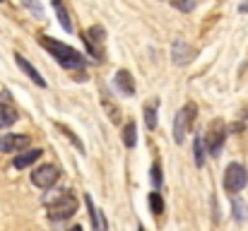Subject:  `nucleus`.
Returning a JSON list of instances; mask_svg holds the SVG:
<instances>
[{
    "label": "nucleus",
    "mask_w": 248,
    "mask_h": 231,
    "mask_svg": "<svg viewBox=\"0 0 248 231\" xmlns=\"http://www.w3.org/2000/svg\"><path fill=\"white\" fill-rule=\"evenodd\" d=\"M29 142H31V138L29 135H22V133H12V135H2V140H0V152H22V150H27L29 147Z\"/></svg>",
    "instance_id": "obj_8"
},
{
    "label": "nucleus",
    "mask_w": 248,
    "mask_h": 231,
    "mask_svg": "<svg viewBox=\"0 0 248 231\" xmlns=\"http://www.w3.org/2000/svg\"><path fill=\"white\" fill-rule=\"evenodd\" d=\"M113 84H116V89H118L121 94H125V96H133V94H135V79H133V75H130L128 70H118V73L113 75Z\"/></svg>",
    "instance_id": "obj_11"
},
{
    "label": "nucleus",
    "mask_w": 248,
    "mask_h": 231,
    "mask_svg": "<svg viewBox=\"0 0 248 231\" xmlns=\"http://www.w3.org/2000/svg\"><path fill=\"white\" fill-rule=\"evenodd\" d=\"M46 212H48V219L65 222V219H70L78 212V198L70 190H63L53 200H46Z\"/></svg>",
    "instance_id": "obj_2"
},
{
    "label": "nucleus",
    "mask_w": 248,
    "mask_h": 231,
    "mask_svg": "<svg viewBox=\"0 0 248 231\" xmlns=\"http://www.w3.org/2000/svg\"><path fill=\"white\" fill-rule=\"evenodd\" d=\"M84 205H87V210H89V219H92V229L96 231H106V219H104V215H101V210H96V205L92 202V195H84Z\"/></svg>",
    "instance_id": "obj_12"
},
{
    "label": "nucleus",
    "mask_w": 248,
    "mask_h": 231,
    "mask_svg": "<svg viewBox=\"0 0 248 231\" xmlns=\"http://www.w3.org/2000/svg\"><path fill=\"white\" fill-rule=\"evenodd\" d=\"M36 41H39V46L41 48H46L65 70H84V65H87V61H84V56L80 51H75L73 46H68V44H61L58 39H51V36H36Z\"/></svg>",
    "instance_id": "obj_1"
},
{
    "label": "nucleus",
    "mask_w": 248,
    "mask_h": 231,
    "mask_svg": "<svg viewBox=\"0 0 248 231\" xmlns=\"http://www.w3.org/2000/svg\"><path fill=\"white\" fill-rule=\"evenodd\" d=\"M232 207H234V217H236L239 222H244V219H246V205H244L239 198H234V200H232Z\"/></svg>",
    "instance_id": "obj_21"
},
{
    "label": "nucleus",
    "mask_w": 248,
    "mask_h": 231,
    "mask_svg": "<svg viewBox=\"0 0 248 231\" xmlns=\"http://www.w3.org/2000/svg\"><path fill=\"white\" fill-rule=\"evenodd\" d=\"M82 36H84V44H87L89 53H92L96 61H104V39H106V29L99 27V24H94V27H89V29L84 31Z\"/></svg>",
    "instance_id": "obj_7"
},
{
    "label": "nucleus",
    "mask_w": 248,
    "mask_h": 231,
    "mask_svg": "<svg viewBox=\"0 0 248 231\" xmlns=\"http://www.w3.org/2000/svg\"><path fill=\"white\" fill-rule=\"evenodd\" d=\"M171 56H173V63L176 65H188L195 58V48L190 44H186L183 39H176L173 46H171Z\"/></svg>",
    "instance_id": "obj_9"
},
{
    "label": "nucleus",
    "mask_w": 248,
    "mask_h": 231,
    "mask_svg": "<svg viewBox=\"0 0 248 231\" xmlns=\"http://www.w3.org/2000/svg\"><path fill=\"white\" fill-rule=\"evenodd\" d=\"M41 150H27V152H22V154H17L15 156V161H12V166L15 169H27V166H31L34 161H39L41 159Z\"/></svg>",
    "instance_id": "obj_13"
},
{
    "label": "nucleus",
    "mask_w": 248,
    "mask_h": 231,
    "mask_svg": "<svg viewBox=\"0 0 248 231\" xmlns=\"http://www.w3.org/2000/svg\"><path fill=\"white\" fill-rule=\"evenodd\" d=\"M58 130H61V133H63V135H65V138H68V140H70V142H73V145H75L78 150H80V154H84L82 140H80V138H78V135H75V133H73V130H70L68 125H61V123H58Z\"/></svg>",
    "instance_id": "obj_20"
},
{
    "label": "nucleus",
    "mask_w": 248,
    "mask_h": 231,
    "mask_svg": "<svg viewBox=\"0 0 248 231\" xmlns=\"http://www.w3.org/2000/svg\"><path fill=\"white\" fill-rule=\"evenodd\" d=\"M171 5L176 10H181V12H190L195 7V0H171Z\"/></svg>",
    "instance_id": "obj_22"
},
{
    "label": "nucleus",
    "mask_w": 248,
    "mask_h": 231,
    "mask_svg": "<svg viewBox=\"0 0 248 231\" xmlns=\"http://www.w3.org/2000/svg\"><path fill=\"white\" fill-rule=\"evenodd\" d=\"M51 5H53V10H56V15H58L61 27H63L65 31H73V22H70V12H68L65 2H63V0H51Z\"/></svg>",
    "instance_id": "obj_16"
},
{
    "label": "nucleus",
    "mask_w": 248,
    "mask_h": 231,
    "mask_svg": "<svg viewBox=\"0 0 248 231\" xmlns=\"http://www.w3.org/2000/svg\"><path fill=\"white\" fill-rule=\"evenodd\" d=\"M152 183H155V188H157V190L162 188V166H159V161H157V164H152Z\"/></svg>",
    "instance_id": "obj_23"
},
{
    "label": "nucleus",
    "mask_w": 248,
    "mask_h": 231,
    "mask_svg": "<svg viewBox=\"0 0 248 231\" xmlns=\"http://www.w3.org/2000/svg\"><path fill=\"white\" fill-rule=\"evenodd\" d=\"M193 154H195V166H202V164H205V140H202V138H195Z\"/></svg>",
    "instance_id": "obj_19"
},
{
    "label": "nucleus",
    "mask_w": 248,
    "mask_h": 231,
    "mask_svg": "<svg viewBox=\"0 0 248 231\" xmlns=\"http://www.w3.org/2000/svg\"><path fill=\"white\" fill-rule=\"evenodd\" d=\"M61 178V169L56 164H41L31 171V183L41 190H51Z\"/></svg>",
    "instance_id": "obj_6"
},
{
    "label": "nucleus",
    "mask_w": 248,
    "mask_h": 231,
    "mask_svg": "<svg viewBox=\"0 0 248 231\" xmlns=\"http://www.w3.org/2000/svg\"><path fill=\"white\" fill-rule=\"evenodd\" d=\"M205 147H207V152L212 154V156H217V154L222 152V145H224V140H227V125H224V121H212L210 125H207V133H205Z\"/></svg>",
    "instance_id": "obj_5"
},
{
    "label": "nucleus",
    "mask_w": 248,
    "mask_h": 231,
    "mask_svg": "<svg viewBox=\"0 0 248 231\" xmlns=\"http://www.w3.org/2000/svg\"><path fill=\"white\" fill-rule=\"evenodd\" d=\"M157 111H159V99H152V101H147V104H145V125H147L150 130H155V128H157V123H159Z\"/></svg>",
    "instance_id": "obj_15"
},
{
    "label": "nucleus",
    "mask_w": 248,
    "mask_h": 231,
    "mask_svg": "<svg viewBox=\"0 0 248 231\" xmlns=\"http://www.w3.org/2000/svg\"><path fill=\"white\" fill-rule=\"evenodd\" d=\"M195 116H198V106H195L193 101H188V104H183V106L178 108V113H176V118H173V140H176L178 145L186 140L188 130L193 128Z\"/></svg>",
    "instance_id": "obj_3"
},
{
    "label": "nucleus",
    "mask_w": 248,
    "mask_h": 231,
    "mask_svg": "<svg viewBox=\"0 0 248 231\" xmlns=\"http://www.w3.org/2000/svg\"><path fill=\"white\" fill-rule=\"evenodd\" d=\"M15 63H17V68H19L24 75L29 77L34 84H39V87H46V79L41 77V73H39V70H36V68H34V65H31V63H29V61L22 56V53H15Z\"/></svg>",
    "instance_id": "obj_10"
},
{
    "label": "nucleus",
    "mask_w": 248,
    "mask_h": 231,
    "mask_svg": "<svg viewBox=\"0 0 248 231\" xmlns=\"http://www.w3.org/2000/svg\"><path fill=\"white\" fill-rule=\"evenodd\" d=\"M246 183H248V171H246V166L244 164H229L227 166V171H224V190L227 193H241L244 188H246Z\"/></svg>",
    "instance_id": "obj_4"
},
{
    "label": "nucleus",
    "mask_w": 248,
    "mask_h": 231,
    "mask_svg": "<svg viewBox=\"0 0 248 231\" xmlns=\"http://www.w3.org/2000/svg\"><path fill=\"white\" fill-rule=\"evenodd\" d=\"M0 2H5V0H0Z\"/></svg>",
    "instance_id": "obj_25"
},
{
    "label": "nucleus",
    "mask_w": 248,
    "mask_h": 231,
    "mask_svg": "<svg viewBox=\"0 0 248 231\" xmlns=\"http://www.w3.org/2000/svg\"><path fill=\"white\" fill-rule=\"evenodd\" d=\"M239 10H241V12H248V0L246 2H241V7H239Z\"/></svg>",
    "instance_id": "obj_24"
},
{
    "label": "nucleus",
    "mask_w": 248,
    "mask_h": 231,
    "mask_svg": "<svg viewBox=\"0 0 248 231\" xmlns=\"http://www.w3.org/2000/svg\"><path fill=\"white\" fill-rule=\"evenodd\" d=\"M17 118H19V113H17L15 106H10V104H0V130L15 125Z\"/></svg>",
    "instance_id": "obj_14"
},
{
    "label": "nucleus",
    "mask_w": 248,
    "mask_h": 231,
    "mask_svg": "<svg viewBox=\"0 0 248 231\" xmlns=\"http://www.w3.org/2000/svg\"><path fill=\"white\" fill-rule=\"evenodd\" d=\"M150 212H152L155 217H159V215L164 212V198H162V193H159V190L150 193Z\"/></svg>",
    "instance_id": "obj_17"
},
{
    "label": "nucleus",
    "mask_w": 248,
    "mask_h": 231,
    "mask_svg": "<svg viewBox=\"0 0 248 231\" xmlns=\"http://www.w3.org/2000/svg\"><path fill=\"white\" fill-rule=\"evenodd\" d=\"M123 145H125L128 150H133V147L138 145V135H135V123H128V125L123 128Z\"/></svg>",
    "instance_id": "obj_18"
}]
</instances>
